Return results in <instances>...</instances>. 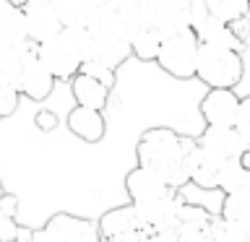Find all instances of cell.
I'll return each mask as SVG.
<instances>
[{"instance_id": "1", "label": "cell", "mask_w": 250, "mask_h": 242, "mask_svg": "<svg viewBox=\"0 0 250 242\" xmlns=\"http://www.w3.org/2000/svg\"><path fill=\"white\" fill-rule=\"evenodd\" d=\"M125 193L146 216V222L154 229V240H175L177 211L183 198L177 195V187L167 185L159 175L144 169L138 164L125 175Z\"/></svg>"}, {"instance_id": "2", "label": "cell", "mask_w": 250, "mask_h": 242, "mask_svg": "<svg viewBox=\"0 0 250 242\" xmlns=\"http://www.w3.org/2000/svg\"><path fill=\"white\" fill-rule=\"evenodd\" d=\"M193 141L180 136L172 128L154 125L141 133L136 143V159L144 169L159 175L167 185L180 190L188 182V151H190Z\"/></svg>"}, {"instance_id": "3", "label": "cell", "mask_w": 250, "mask_h": 242, "mask_svg": "<svg viewBox=\"0 0 250 242\" xmlns=\"http://www.w3.org/2000/svg\"><path fill=\"white\" fill-rule=\"evenodd\" d=\"M86 47H89V29L62 26L55 37L37 44V55L55 76V81H70L83 65Z\"/></svg>"}, {"instance_id": "4", "label": "cell", "mask_w": 250, "mask_h": 242, "mask_svg": "<svg viewBox=\"0 0 250 242\" xmlns=\"http://www.w3.org/2000/svg\"><path fill=\"white\" fill-rule=\"evenodd\" d=\"M245 62H242L240 47L216 44V42H201L198 44V60H195V78H201L208 89L227 86L234 89L242 81Z\"/></svg>"}, {"instance_id": "5", "label": "cell", "mask_w": 250, "mask_h": 242, "mask_svg": "<svg viewBox=\"0 0 250 242\" xmlns=\"http://www.w3.org/2000/svg\"><path fill=\"white\" fill-rule=\"evenodd\" d=\"M198 44H201V39L190 26L180 29V31H172V34H167L162 39L159 55H156L154 62H159V68L172 78H180V81L195 78Z\"/></svg>"}, {"instance_id": "6", "label": "cell", "mask_w": 250, "mask_h": 242, "mask_svg": "<svg viewBox=\"0 0 250 242\" xmlns=\"http://www.w3.org/2000/svg\"><path fill=\"white\" fill-rule=\"evenodd\" d=\"M99 237L112 242H144L154 240V229L146 222V216L138 211L133 201L125 206H115L99 219Z\"/></svg>"}, {"instance_id": "7", "label": "cell", "mask_w": 250, "mask_h": 242, "mask_svg": "<svg viewBox=\"0 0 250 242\" xmlns=\"http://www.w3.org/2000/svg\"><path fill=\"white\" fill-rule=\"evenodd\" d=\"M138 13L146 23H151L164 37L172 31L188 29L193 19V0H141Z\"/></svg>"}, {"instance_id": "8", "label": "cell", "mask_w": 250, "mask_h": 242, "mask_svg": "<svg viewBox=\"0 0 250 242\" xmlns=\"http://www.w3.org/2000/svg\"><path fill=\"white\" fill-rule=\"evenodd\" d=\"M34 240H47V242H97L99 226L83 216L73 214H55L39 232H34Z\"/></svg>"}, {"instance_id": "9", "label": "cell", "mask_w": 250, "mask_h": 242, "mask_svg": "<svg viewBox=\"0 0 250 242\" xmlns=\"http://www.w3.org/2000/svg\"><path fill=\"white\" fill-rule=\"evenodd\" d=\"M130 39L125 34H115V31H89V47H86V58L91 62H102V65L117 70L130 58Z\"/></svg>"}, {"instance_id": "10", "label": "cell", "mask_w": 250, "mask_h": 242, "mask_svg": "<svg viewBox=\"0 0 250 242\" xmlns=\"http://www.w3.org/2000/svg\"><path fill=\"white\" fill-rule=\"evenodd\" d=\"M23 29H26V39L34 44H42L44 39L55 37L62 29V21L58 11L52 8V0H42V3H23Z\"/></svg>"}, {"instance_id": "11", "label": "cell", "mask_w": 250, "mask_h": 242, "mask_svg": "<svg viewBox=\"0 0 250 242\" xmlns=\"http://www.w3.org/2000/svg\"><path fill=\"white\" fill-rule=\"evenodd\" d=\"M19 89H21V97H29L34 101H44L55 89V76L39 60L37 44L26 52V60H23V68L19 76Z\"/></svg>"}, {"instance_id": "12", "label": "cell", "mask_w": 250, "mask_h": 242, "mask_svg": "<svg viewBox=\"0 0 250 242\" xmlns=\"http://www.w3.org/2000/svg\"><path fill=\"white\" fill-rule=\"evenodd\" d=\"M227 159H219L203 146L193 141L190 151H188V182H193L201 190H219V177Z\"/></svg>"}, {"instance_id": "13", "label": "cell", "mask_w": 250, "mask_h": 242, "mask_svg": "<svg viewBox=\"0 0 250 242\" xmlns=\"http://www.w3.org/2000/svg\"><path fill=\"white\" fill-rule=\"evenodd\" d=\"M240 107V97L234 94V89L227 86H214L206 91V97L201 99V117L206 120V125H234Z\"/></svg>"}, {"instance_id": "14", "label": "cell", "mask_w": 250, "mask_h": 242, "mask_svg": "<svg viewBox=\"0 0 250 242\" xmlns=\"http://www.w3.org/2000/svg\"><path fill=\"white\" fill-rule=\"evenodd\" d=\"M211 222H214L211 211L183 201L177 211L175 240L177 242H206L211 240Z\"/></svg>"}, {"instance_id": "15", "label": "cell", "mask_w": 250, "mask_h": 242, "mask_svg": "<svg viewBox=\"0 0 250 242\" xmlns=\"http://www.w3.org/2000/svg\"><path fill=\"white\" fill-rule=\"evenodd\" d=\"M195 143L219 156V159H234L248 148L245 138L240 136V130L234 125H206V130L195 138Z\"/></svg>"}, {"instance_id": "16", "label": "cell", "mask_w": 250, "mask_h": 242, "mask_svg": "<svg viewBox=\"0 0 250 242\" xmlns=\"http://www.w3.org/2000/svg\"><path fill=\"white\" fill-rule=\"evenodd\" d=\"M65 125L76 138L86 141V143H97V141H102L107 133L104 109H94V107H86V104H76L70 109L68 117H65Z\"/></svg>"}, {"instance_id": "17", "label": "cell", "mask_w": 250, "mask_h": 242, "mask_svg": "<svg viewBox=\"0 0 250 242\" xmlns=\"http://www.w3.org/2000/svg\"><path fill=\"white\" fill-rule=\"evenodd\" d=\"M70 89H73L76 104H86V107H94V109L107 107L109 86L104 81H99L97 76L86 73V70H78V73L70 78Z\"/></svg>"}, {"instance_id": "18", "label": "cell", "mask_w": 250, "mask_h": 242, "mask_svg": "<svg viewBox=\"0 0 250 242\" xmlns=\"http://www.w3.org/2000/svg\"><path fill=\"white\" fill-rule=\"evenodd\" d=\"M26 42L23 11L16 0H0V47Z\"/></svg>"}, {"instance_id": "19", "label": "cell", "mask_w": 250, "mask_h": 242, "mask_svg": "<svg viewBox=\"0 0 250 242\" xmlns=\"http://www.w3.org/2000/svg\"><path fill=\"white\" fill-rule=\"evenodd\" d=\"M128 39H130V52L136 55L138 60L151 62V60H156V55H159V47H162L164 34L156 26H151V23L141 21L138 26L130 31Z\"/></svg>"}, {"instance_id": "20", "label": "cell", "mask_w": 250, "mask_h": 242, "mask_svg": "<svg viewBox=\"0 0 250 242\" xmlns=\"http://www.w3.org/2000/svg\"><path fill=\"white\" fill-rule=\"evenodd\" d=\"M219 216L227 219V222H234V224L248 226V229H250V187L224 193V201H222V211H219Z\"/></svg>"}, {"instance_id": "21", "label": "cell", "mask_w": 250, "mask_h": 242, "mask_svg": "<svg viewBox=\"0 0 250 242\" xmlns=\"http://www.w3.org/2000/svg\"><path fill=\"white\" fill-rule=\"evenodd\" d=\"M97 5L99 0H52V8L58 11L62 26H86Z\"/></svg>"}, {"instance_id": "22", "label": "cell", "mask_w": 250, "mask_h": 242, "mask_svg": "<svg viewBox=\"0 0 250 242\" xmlns=\"http://www.w3.org/2000/svg\"><path fill=\"white\" fill-rule=\"evenodd\" d=\"M34 47V42H19V44H3L0 47V73H3L8 81H13L19 86V76L23 68V60H26V52Z\"/></svg>"}, {"instance_id": "23", "label": "cell", "mask_w": 250, "mask_h": 242, "mask_svg": "<svg viewBox=\"0 0 250 242\" xmlns=\"http://www.w3.org/2000/svg\"><path fill=\"white\" fill-rule=\"evenodd\" d=\"M242 187H250V167L240 156L227 159L222 167V177H219V190L232 193V190H242Z\"/></svg>"}, {"instance_id": "24", "label": "cell", "mask_w": 250, "mask_h": 242, "mask_svg": "<svg viewBox=\"0 0 250 242\" xmlns=\"http://www.w3.org/2000/svg\"><path fill=\"white\" fill-rule=\"evenodd\" d=\"M203 5L211 16H216L227 23L242 21L250 11V0H203Z\"/></svg>"}, {"instance_id": "25", "label": "cell", "mask_w": 250, "mask_h": 242, "mask_svg": "<svg viewBox=\"0 0 250 242\" xmlns=\"http://www.w3.org/2000/svg\"><path fill=\"white\" fill-rule=\"evenodd\" d=\"M211 240H216V242H250V229L219 216L211 222Z\"/></svg>"}, {"instance_id": "26", "label": "cell", "mask_w": 250, "mask_h": 242, "mask_svg": "<svg viewBox=\"0 0 250 242\" xmlns=\"http://www.w3.org/2000/svg\"><path fill=\"white\" fill-rule=\"evenodd\" d=\"M19 101H21V89L0 73V120L11 117L19 109Z\"/></svg>"}, {"instance_id": "27", "label": "cell", "mask_w": 250, "mask_h": 242, "mask_svg": "<svg viewBox=\"0 0 250 242\" xmlns=\"http://www.w3.org/2000/svg\"><path fill=\"white\" fill-rule=\"evenodd\" d=\"M234 128L240 130V136L245 138V146L250 148V97H242L240 99L237 117H234Z\"/></svg>"}, {"instance_id": "28", "label": "cell", "mask_w": 250, "mask_h": 242, "mask_svg": "<svg viewBox=\"0 0 250 242\" xmlns=\"http://www.w3.org/2000/svg\"><path fill=\"white\" fill-rule=\"evenodd\" d=\"M19 229L21 226L16 224V216L0 211V240H19Z\"/></svg>"}, {"instance_id": "29", "label": "cell", "mask_w": 250, "mask_h": 242, "mask_svg": "<svg viewBox=\"0 0 250 242\" xmlns=\"http://www.w3.org/2000/svg\"><path fill=\"white\" fill-rule=\"evenodd\" d=\"M58 117H55L52 112H44V109H42V112H37V125H39V128H42V130H52V128H58Z\"/></svg>"}, {"instance_id": "30", "label": "cell", "mask_w": 250, "mask_h": 242, "mask_svg": "<svg viewBox=\"0 0 250 242\" xmlns=\"http://www.w3.org/2000/svg\"><path fill=\"white\" fill-rule=\"evenodd\" d=\"M104 3H109L112 8H138L141 0H104Z\"/></svg>"}, {"instance_id": "31", "label": "cell", "mask_w": 250, "mask_h": 242, "mask_svg": "<svg viewBox=\"0 0 250 242\" xmlns=\"http://www.w3.org/2000/svg\"><path fill=\"white\" fill-rule=\"evenodd\" d=\"M3 195H5V190H3V182H0V198H3Z\"/></svg>"}, {"instance_id": "32", "label": "cell", "mask_w": 250, "mask_h": 242, "mask_svg": "<svg viewBox=\"0 0 250 242\" xmlns=\"http://www.w3.org/2000/svg\"><path fill=\"white\" fill-rule=\"evenodd\" d=\"M23 3H42V0H23Z\"/></svg>"}]
</instances>
